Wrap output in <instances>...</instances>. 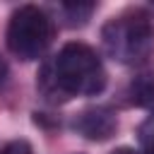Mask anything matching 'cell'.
Masks as SVG:
<instances>
[{
	"instance_id": "obj_8",
	"label": "cell",
	"mask_w": 154,
	"mask_h": 154,
	"mask_svg": "<svg viewBox=\"0 0 154 154\" xmlns=\"http://www.w3.org/2000/svg\"><path fill=\"white\" fill-rule=\"evenodd\" d=\"M0 154H34V149L26 140H12L0 149Z\"/></svg>"
},
{
	"instance_id": "obj_1",
	"label": "cell",
	"mask_w": 154,
	"mask_h": 154,
	"mask_svg": "<svg viewBox=\"0 0 154 154\" xmlns=\"http://www.w3.org/2000/svg\"><path fill=\"white\" fill-rule=\"evenodd\" d=\"M106 87V70L96 51L87 43H65L53 60L38 72V89L53 103H65L72 96H96Z\"/></svg>"
},
{
	"instance_id": "obj_5",
	"label": "cell",
	"mask_w": 154,
	"mask_h": 154,
	"mask_svg": "<svg viewBox=\"0 0 154 154\" xmlns=\"http://www.w3.org/2000/svg\"><path fill=\"white\" fill-rule=\"evenodd\" d=\"M130 101L140 108H147L154 113V72H144V75H137L132 82H130Z\"/></svg>"
},
{
	"instance_id": "obj_10",
	"label": "cell",
	"mask_w": 154,
	"mask_h": 154,
	"mask_svg": "<svg viewBox=\"0 0 154 154\" xmlns=\"http://www.w3.org/2000/svg\"><path fill=\"white\" fill-rule=\"evenodd\" d=\"M5 75H7V65H5V60L0 58V84H2V79H5Z\"/></svg>"
},
{
	"instance_id": "obj_7",
	"label": "cell",
	"mask_w": 154,
	"mask_h": 154,
	"mask_svg": "<svg viewBox=\"0 0 154 154\" xmlns=\"http://www.w3.org/2000/svg\"><path fill=\"white\" fill-rule=\"evenodd\" d=\"M137 142H140V152L142 154H154V116H149L147 120L140 123Z\"/></svg>"
},
{
	"instance_id": "obj_2",
	"label": "cell",
	"mask_w": 154,
	"mask_h": 154,
	"mask_svg": "<svg viewBox=\"0 0 154 154\" xmlns=\"http://www.w3.org/2000/svg\"><path fill=\"white\" fill-rule=\"evenodd\" d=\"M103 51L123 65H142L154 53V22L142 10H125L101 29Z\"/></svg>"
},
{
	"instance_id": "obj_6",
	"label": "cell",
	"mask_w": 154,
	"mask_h": 154,
	"mask_svg": "<svg viewBox=\"0 0 154 154\" xmlns=\"http://www.w3.org/2000/svg\"><path fill=\"white\" fill-rule=\"evenodd\" d=\"M94 2H70V5H63L60 12L65 17V24L67 26H84L94 12Z\"/></svg>"
},
{
	"instance_id": "obj_3",
	"label": "cell",
	"mask_w": 154,
	"mask_h": 154,
	"mask_svg": "<svg viewBox=\"0 0 154 154\" xmlns=\"http://www.w3.org/2000/svg\"><path fill=\"white\" fill-rule=\"evenodd\" d=\"M7 48L19 60H38L53 41V22L36 5H22L7 24Z\"/></svg>"
},
{
	"instance_id": "obj_4",
	"label": "cell",
	"mask_w": 154,
	"mask_h": 154,
	"mask_svg": "<svg viewBox=\"0 0 154 154\" xmlns=\"http://www.w3.org/2000/svg\"><path fill=\"white\" fill-rule=\"evenodd\" d=\"M72 128L77 135L91 142H106L118 130V118L108 106H89L79 111L72 120Z\"/></svg>"
},
{
	"instance_id": "obj_9",
	"label": "cell",
	"mask_w": 154,
	"mask_h": 154,
	"mask_svg": "<svg viewBox=\"0 0 154 154\" xmlns=\"http://www.w3.org/2000/svg\"><path fill=\"white\" fill-rule=\"evenodd\" d=\"M111 154H142V152L135 149V147H118V149H113Z\"/></svg>"
}]
</instances>
